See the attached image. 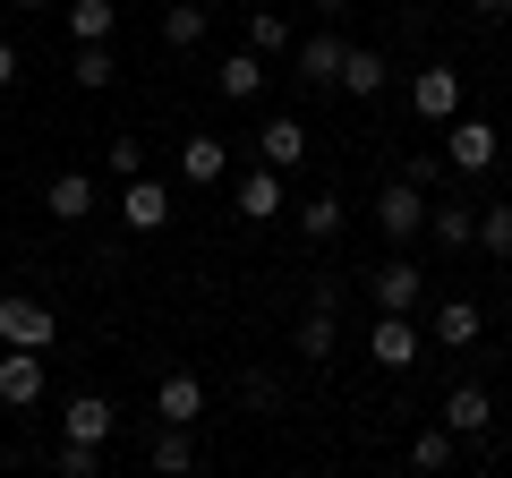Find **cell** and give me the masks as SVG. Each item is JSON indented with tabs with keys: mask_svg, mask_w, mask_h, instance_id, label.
I'll use <instances>...</instances> for the list:
<instances>
[{
	"mask_svg": "<svg viewBox=\"0 0 512 478\" xmlns=\"http://www.w3.org/2000/svg\"><path fill=\"white\" fill-rule=\"evenodd\" d=\"M436 419L453 427L461 444H470V436H495V393L478 385V376H453V393H444V410H436Z\"/></svg>",
	"mask_w": 512,
	"mask_h": 478,
	"instance_id": "cell-6",
	"label": "cell"
},
{
	"mask_svg": "<svg viewBox=\"0 0 512 478\" xmlns=\"http://www.w3.org/2000/svg\"><path fill=\"white\" fill-rule=\"evenodd\" d=\"M0 402H9V410L43 402V350H9V342H0Z\"/></svg>",
	"mask_w": 512,
	"mask_h": 478,
	"instance_id": "cell-14",
	"label": "cell"
},
{
	"mask_svg": "<svg viewBox=\"0 0 512 478\" xmlns=\"http://www.w3.org/2000/svg\"><path fill=\"white\" fill-rule=\"evenodd\" d=\"M9 9H26V18H52V0H9Z\"/></svg>",
	"mask_w": 512,
	"mask_h": 478,
	"instance_id": "cell-35",
	"label": "cell"
},
{
	"mask_svg": "<svg viewBox=\"0 0 512 478\" xmlns=\"http://www.w3.org/2000/svg\"><path fill=\"white\" fill-rule=\"evenodd\" d=\"M504 453H512V436H504Z\"/></svg>",
	"mask_w": 512,
	"mask_h": 478,
	"instance_id": "cell-38",
	"label": "cell"
},
{
	"mask_svg": "<svg viewBox=\"0 0 512 478\" xmlns=\"http://www.w3.org/2000/svg\"><path fill=\"white\" fill-rule=\"evenodd\" d=\"M43 205H52V222H86L94 214V180H86V171H52Z\"/></svg>",
	"mask_w": 512,
	"mask_h": 478,
	"instance_id": "cell-21",
	"label": "cell"
},
{
	"mask_svg": "<svg viewBox=\"0 0 512 478\" xmlns=\"http://www.w3.org/2000/svg\"><path fill=\"white\" fill-rule=\"evenodd\" d=\"M444 171H453V163H444V154H410V163H402V180H419L427 197H436V188H444Z\"/></svg>",
	"mask_w": 512,
	"mask_h": 478,
	"instance_id": "cell-33",
	"label": "cell"
},
{
	"mask_svg": "<svg viewBox=\"0 0 512 478\" xmlns=\"http://www.w3.org/2000/svg\"><path fill=\"white\" fill-rule=\"evenodd\" d=\"M342 222H350V205L333 197V188H316V197L299 205V231H308L316 248H333V239H342Z\"/></svg>",
	"mask_w": 512,
	"mask_h": 478,
	"instance_id": "cell-25",
	"label": "cell"
},
{
	"mask_svg": "<svg viewBox=\"0 0 512 478\" xmlns=\"http://www.w3.org/2000/svg\"><path fill=\"white\" fill-rule=\"evenodd\" d=\"M410 111H419V120H453L461 111V69L453 60H427V69L410 77Z\"/></svg>",
	"mask_w": 512,
	"mask_h": 478,
	"instance_id": "cell-10",
	"label": "cell"
},
{
	"mask_svg": "<svg viewBox=\"0 0 512 478\" xmlns=\"http://www.w3.org/2000/svg\"><path fill=\"white\" fill-rule=\"evenodd\" d=\"M316 9H325V26H333V18H342V9H350V0H316Z\"/></svg>",
	"mask_w": 512,
	"mask_h": 478,
	"instance_id": "cell-37",
	"label": "cell"
},
{
	"mask_svg": "<svg viewBox=\"0 0 512 478\" xmlns=\"http://www.w3.org/2000/svg\"><path fill=\"white\" fill-rule=\"evenodd\" d=\"M111 77H120V52H111V43H77V52H69V86L103 94Z\"/></svg>",
	"mask_w": 512,
	"mask_h": 478,
	"instance_id": "cell-26",
	"label": "cell"
},
{
	"mask_svg": "<svg viewBox=\"0 0 512 478\" xmlns=\"http://www.w3.org/2000/svg\"><path fill=\"white\" fill-rule=\"evenodd\" d=\"M478 248H487V257H512V197L478 205Z\"/></svg>",
	"mask_w": 512,
	"mask_h": 478,
	"instance_id": "cell-30",
	"label": "cell"
},
{
	"mask_svg": "<svg viewBox=\"0 0 512 478\" xmlns=\"http://www.w3.org/2000/svg\"><path fill=\"white\" fill-rule=\"evenodd\" d=\"M103 171H111V180H137V171H146V146H137V137H111V146H103Z\"/></svg>",
	"mask_w": 512,
	"mask_h": 478,
	"instance_id": "cell-32",
	"label": "cell"
},
{
	"mask_svg": "<svg viewBox=\"0 0 512 478\" xmlns=\"http://www.w3.org/2000/svg\"><path fill=\"white\" fill-rule=\"evenodd\" d=\"M163 222H171V188H163V180H146V171H137V180H120V231L154 239Z\"/></svg>",
	"mask_w": 512,
	"mask_h": 478,
	"instance_id": "cell-7",
	"label": "cell"
},
{
	"mask_svg": "<svg viewBox=\"0 0 512 478\" xmlns=\"http://www.w3.org/2000/svg\"><path fill=\"white\" fill-rule=\"evenodd\" d=\"M376 222H384V239H393V248H410V239L427 231V188H419V180H384Z\"/></svg>",
	"mask_w": 512,
	"mask_h": 478,
	"instance_id": "cell-5",
	"label": "cell"
},
{
	"mask_svg": "<svg viewBox=\"0 0 512 478\" xmlns=\"http://www.w3.org/2000/svg\"><path fill=\"white\" fill-rule=\"evenodd\" d=\"M52 333H60L52 299H35V291H0V342H9V350H52Z\"/></svg>",
	"mask_w": 512,
	"mask_h": 478,
	"instance_id": "cell-2",
	"label": "cell"
},
{
	"mask_svg": "<svg viewBox=\"0 0 512 478\" xmlns=\"http://www.w3.org/2000/svg\"><path fill=\"white\" fill-rule=\"evenodd\" d=\"M111 427H120V410H111L103 393H69V402H60V436H77V444H111Z\"/></svg>",
	"mask_w": 512,
	"mask_h": 478,
	"instance_id": "cell-12",
	"label": "cell"
},
{
	"mask_svg": "<svg viewBox=\"0 0 512 478\" xmlns=\"http://www.w3.org/2000/svg\"><path fill=\"white\" fill-rule=\"evenodd\" d=\"M453 461H461V436H453V427H427V436L419 444H410V470H427V478H436V470H453Z\"/></svg>",
	"mask_w": 512,
	"mask_h": 478,
	"instance_id": "cell-27",
	"label": "cell"
},
{
	"mask_svg": "<svg viewBox=\"0 0 512 478\" xmlns=\"http://www.w3.org/2000/svg\"><path fill=\"white\" fill-rule=\"evenodd\" d=\"M444 163H453V180H487V171L504 163V137H495V120L453 111V129H444Z\"/></svg>",
	"mask_w": 512,
	"mask_h": 478,
	"instance_id": "cell-1",
	"label": "cell"
},
{
	"mask_svg": "<svg viewBox=\"0 0 512 478\" xmlns=\"http://www.w3.org/2000/svg\"><path fill=\"white\" fill-rule=\"evenodd\" d=\"M427 239H436V248H453V257H461V248H478V205H461V197H427Z\"/></svg>",
	"mask_w": 512,
	"mask_h": 478,
	"instance_id": "cell-16",
	"label": "cell"
},
{
	"mask_svg": "<svg viewBox=\"0 0 512 478\" xmlns=\"http://www.w3.org/2000/svg\"><path fill=\"white\" fill-rule=\"evenodd\" d=\"M256 163H274V171H299V163H308V129H299L291 111L256 129Z\"/></svg>",
	"mask_w": 512,
	"mask_h": 478,
	"instance_id": "cell-17",
	"label": "cell"
},
{
	"mask_svg": "<svg viewBox=\"0 0 512 478\" xmlns=\"http://www.w3.org/2000/svg\"><path fill=\"white\" fill-rule=\"evenodd\" d=\"M367 359H376L384 376H410L427 359V333L410 325V316H376V333H367Z\"/></svg>",
	"mask_w": 512,
	"mask_h": 478,
	"instance_id": "cell-4",
	"label": "cell"
},
{
	"mask_svg": "<svg viewBox=\"0 0 512 478\" xmlns=\"http://www.w3.org/2000/svg\"><path fill=\"white\" fill-rule=\"evenodd\" d=\"M265 86H274V77H265V52H248V43L214 69V94H222V103H256Z\"/></svg>",
	"mask_w": 512,
	"mask_h": 478,
	"instance_id": "cell-15",
	"label": "cell"
},
{
	"mask_svg": "<svg viewBox=\"0 0 512 478\" xmlns=\"http://www.w3.org/2000/svg\"><path fill=\"white\" fill-rule=\"evenodd\" d=\"M111 26H120L111 0H69V35H77V43H111Z\"/></svg>",
	"mask_w": 512,
	"mask_h": 478,
	"instance_id": "cell-28",
	"label": "cell"
},
{
	"mask_svg": "<svg viewBox=\"0 0 512 478\" xmlns=\"http://www.w3.org/2000/svg\"><path fill=\"white\" fill-rule=\"evenodd\" d=\"M478 333H487V308H478L470 291H453V299H436V316H427V342H436V350H470Z\"/></svg>",
	"mask_w": 512,
	"mask_h": 478,
	"instance_id": "cell-8",
	"label": "cell"
},
{
	"mask_svg": "<svg viewBox=\"0 0 512 478\" xmlns=\"http://www.w3.org/2000/svg\"><path fill=\"white\" fill-rule=\"evenodd\" d=\"M333 350H342V308H316L299 316V359H316V368H333Z\"/></svg>",
	"mask_w": 512,
	"mask_h": 478,
	"instance_id": "cell-19",
	"label": "cell"
},
{
	"mask_svg": "<svg viewBox=\"0 0 512 478\" xmlns=\"http://www.w3.org/2000/svg\"><path fill=\"white\" fill-rule=\"evenodd\" d=\"M239 410H248V419L282 410V376H274V368H248V376H239Z\"/></svg>",
	"mask_w": 512,
	"mask_h": 478,
	"instance_id": "cell-29",
	"label": "cell"
},
{
	"mask_svg": "<svg viewBox=\"0 0 512 478\" xmlns=\"http://www.w3.org/2000/svg\"><path fill=\"white\" fill-rule=\"evenodd\" d=\"M180 180H188V188H214V180H231V146L197 129V137L180 146Z\"/></svg>",
	"mask_w": 512,
	"mask_h": 478,
	"instance_id": "cell-18",
	"label": "cell"
},
{
	"mask_svg": "<svg viewBox=\"0 0 512 478\" xmlns=\"http://www.w3.org/2000/svg\"><path fill=\"white\" fill-rule=\"evenodd\" d=\"M231 214H239V222H274V214H282V171H274V163L239 171V180H231Z\"/></svg>",
	"mask_w": 512,
	"mask_h": 478,
	"instance_id": "cell-11",
	"label": "cell"
},
{
	"mask_svg": "<svg viewBox=\"0 0 512 478\" xmlns=\"http://www.w3.org/2000/svg\"><path fill=\"white\" fill-rule=\"evenodd\" d=\"M9 86H18V43L0 35V94H9Z\"/></svg>",
	"mask_w": 512,
	"mask_h": 478,
	"instance_id": "cell-34",
	"label": "cell"
},
{
	"mask_svg": "<svg viewBox=\"0 0 512 478\" xmlns=\"http://www.w3.org/2000/svg\"><path fill=\"white\" fill-rule=\"evenodd\" d=\"M146 461H154V470H197V427L163 419V427H154V444H146Z\"/></svg>",
	"mask_w": 512,
	"mask_h": 478,
	"instance_id": "cell-24",
	"label": "cell"
},
{
	"mask_svg": "<svg viewBox=\"0 0 512 478\" xmlns=\"http://www.w3.org/2000/svg\"><path fill=\"white\" fill-rule=\"evenodd\" d=\"M52 470H60V478H94V470H103V444H77V436H60V444H52Z\"/></svg>",
	"mask_w": 512,
	"mask_h": 478,
	"instance_id": "cell-31",
	"label": "cell"
},
{
	"mask_svg": "<svg viewBox=\"0 0 512 478\" xmlns=\"http://www.w3.org/2000/svg\"><path fill=\"white\" fill-rule=\"evenodd\" d=\"M342 52H350V43L333 35V26H325V35H299V43H291V77H308V86H333V77H342Z\"/></svg>",
	"mask_w": 512,
	"mask_h": 478,
	"instance_id": "cell-13",
	"label": "cell"
},
{
	"mask_svg": "<svg viewBox=\"0 0 512 478\" xmlns=\"http://www.w3.org/2000/svg\"><path fill=\"white\" fill-rule=\"evenodd\" d=\"M154 419L197 427V419H205V385H197V376H163V385H154Z\"/></svg>",
	"mask_w": 512,
	"mask_h": 478,
	"instance_id": "cell-20",
	"label": "cell"
},
{
	"mask_svg": "<svg viewBox=\"0 0 512 478\" xmlns=\"http://www.w3.org/2000/svg\"><path fill=\"white\" fill-rule=\"evenodd\" d=\"M367 299H376V316H410V308L427 299V274L402 257V248H393V257H384L376 274H367Z\"/></svg>",
	"mask_w": 512,
	"mask_h": 478,
	"instance_id": "cell-3",
	"label": "cell"
},
{
	"mask_svg": "<svg viewBox=\"0 0 512 478\" xmlns=\"http://www.w3.org/2000/svg\"><path fill=\"white\" fill-rule=\"evenodd\" d=\"M291 18H282V9H265V0H256L248 9V52H265V60H291Z\"/></svg>",
	"mask_w": 512,
	"mask_h": 478,
	"instance_id": "cell-23",
	"label": "cell"
},
{
	"mask_svg": "<svg viewBox=\"0 0 512 478\" xmlns=\"http://www.w3.org/2000/svg\"><path fill=\"white\" fill-rule=\"evenodd\" d=\"M470 9H478V18H504V9H512V0H470Z\"/></svg>",
	"mask_w": 512,
	"mask_h": 478,
	"instance_id": "cell-36",
	"label": "cell"
},
{
	"mask_svg": "<svg viewBox=\"0 0 512 478\" xmlns=\"http://www.w3.org/2000/svg\"><path fill=\"white\" fill-rule=\"evenodd\" d=\"M384 86H393V60H384L376 43H350V52H342V77H333V94H350V103H376Z\"/></svg>",
	"mask_w": 512,
	"mask_h": 478,
	"instance_id": "cell-9",
	"label": "cell"
},
{
	"mask_svg": "<svg viewBox=\"0 0 512 478\" xmlns=\"http://www.w3.org/2000/svg\"><path fill=\"white\" fill-rule=\"evenodd\" d=\"M205 26H214V9H205V0H171V9H163V43H171V52H197Z\"/></svg>",
	"mask_w": 512,
	"mask_h": 478,
	"instance_id": "cell-22",
	"label": "cell"
}]
</instances>
